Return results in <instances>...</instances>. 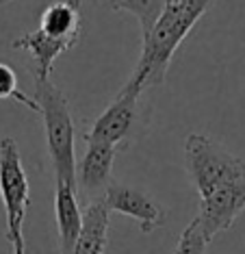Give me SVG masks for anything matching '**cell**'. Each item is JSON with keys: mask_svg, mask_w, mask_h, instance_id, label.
Wrapping results in <instances>:
<instances>
[{"mask_svg": "<svg viewBox=\"0 0 245 254\" xmlns=\"http://www.w3.org/2000/svg\"><path fill=\"white\" fill-rule=\"evenodd\" d=\"M215 2L217 0H167L152 33L141 39V57L128 80L141 91L161 85L178 46Z\"/></svg>", "mask_w": 245, "mask_h": 254, "instance_id": "6da1fadb", "label": "cell"}, {"mask_svg": "<svg viewBox=\"0 0 245 254\" xmlns=\"http://www.w3.org/2000/svg\"><path fill=\"white\" fill-rule=\"evenodd\" d=\"M35 102L39 105V115L44 120L46 146L52 161L55 181L76 185V154H74V120L65 94L52 80L35 83Z\"/></svg>", "mask_w": 245, "mask_h": 254, "instance_id": "7a4b0ae2", "label": "cell"}, {"mask_svg": "<svg viewBox=\"0 0 245 254\" xmlns=\"http://www.w3.org/2000/svg\"><path fill=\"white\" fill-rule=\"evenodd\" d=\"M184 167L200 198L224 185L245 181V161L204 132H191L184 139Z\"/></svg>", "mask_w": 245, "mask_h": 254, "instance_id": "3957f363", "label": "cell"}, {"mask_svg": "<svg viewBox=\"0 0 245 254\" xmlns=\"http://www.w3.org/2000/svg\"><path fill=\"white\" fill-rule=\"evenodd\" d=\"M0 198L7 215V241L13 254H24V219L31 204V187L13 137L0 139Z\"/></svg>", "mask_w": 245, "mask_h": 254, "instance_id": "277c9868", "label": "cell"}, {"mask_svg": "<svg viewBox=\"0 0 245 254\" xmlns=\"http://www.w3.org/2000/svg\"><path fill=\"white\" fill-rule=\"evenodd\" d=\"M143 91L126 80L109 107L98 115L89 132H85V143H107L124 150L130 146L139 132V98Z\"/></svg>", "mask_w": 245, "mask_h": 254, "instance_id": "5b68a950", "label": "cell"}, {"mask_svg": "<svg viewBox=\"0 0 245 254\" xmlns=\"http://www.w3.org/2000/svg\"><path fill=\"white\" fill-rule=\"evenodd\" d=\"M245 211V181H237L230 185L215 189L213 193L200 198V213L197 222L202 226V233L208 241L224 230H228L235 219Z\"/></svg>", "mask_w": 245, "mask_h": 254, "instance_id": "8992f818", "label": "cell"}, {"mask_svg": "<svg viewBox=\"0 0 245 254\" xmlns=\"http://www.w3.org/2000/svg\"><path fill=\"white\" fill-rule=\"evenodd\" d=\"M120 150L107 143H87L85 157L76 165V185L78 200L83 206L107 195L109 187L113 185V161Z\"/></svg>", "mask_w": 245, "mask_h": 254, "instance_id": "52a82bcc", "label": "cell"}, {"mask_svg": "<svg viewBox=\"0 0 245 254\" xmlns=\"http://www.w3.org/2000/svg\"><path fill=\"white\" fill-rule=\"evenodd\" d=\"M104 204H107L109 211L132 217L139 224L141 233L145 235L161 228L167 219V211L161 202H156L150 193L130 187V185L113 183L109 187L107 195H104Z\"/></svg>", "mask_w": 245, "mask_h": 254, "instance_id": "ba28073f", "label": "cell"}, {"mask_svg": "<svg viewBox=\"0 0 245 254\" xmlns=\"http://www.w3.org/2000/svg\"><path fill=\"white\" fill-rule=\"evenodd\" d=\"M13 50H24L31 55V65L28 72L35 78V83H48L50 74H52V65L59 59L63 53L74 48V44L69 42H59V39L50 37L48 33H44L42 28L33 33H24L22 37H17L11 42Z\"/></svg>", "mask_w": 245, "mask_h": 254, "instance_id": "9c48e42d", "label": "cell"}, {"mask_svg": "<svg viewBox=\"0 0 245 254\" xmlns=\"http://www.w3.org/2000/svg\"><path fill=\"white\" fill-rule=\"evenodd\" d=\"M55 217L57 235H59V252L72 254L80 230H83V209H80L76 187L55 181Z\"/></svg>", "mask_w": 245, "mask_h": 254, "instance_id": "30bf717a", "label": "cell"}, {"mask_svg": "<svg viewBox=\"0 0 245 254\" xmlns=\"http://www.w3.org/2000/svg\"><path fill=\"white\" fill-rule=\"evenodd\" d=\"M39 28L59 42L76 46L83 28V4L80 0H55L44 9Z\"/></svg>", "mask_w": 245, "mask_h": 254, "instance_id": "8fae6325", "label": "cell"}, {"mask_svg": "<svg viewBox=\"0 0 245 254\" xmlns=\"http://www.w3.org/2000/svg\"><path fill=\"white\" fill-rule=\"evenodd\" d=\"M109 217L111 211L102 200H96L83 209V230L72 254H104L109 244Z\"/></svg>", "mask_w": 245, "mask_h": 254, "instance_id": "7c38bea8", "label": "cell"}, {"mask_svg": "<svg viewBox=\"0 0 245 254\" xmlns=\"http://www.w3.org/2000/svg\"><path fill=\"white\" fill-rule=\"evenodd\" d=\"M165 4L167 0H124L120 11H128V13L135 15L139 20V26H141V39H145L163 15Z\"/></svg>", "mask_w": 245, "mask_h": 254, "instance_id": "4fadbf2b", "label": "cell"}, {"mask_svg": "<svg viewBox=\"0 0 245 254\" xmlns=\"http://www.w3.org/2000/svg\"><path fill=\"white\" fill-rule=\"evenodd\" d=\"M0 100L20 102V105H24L26 109L39 113V105L35 102V98L26 96L24 91L20 89V85H17V74L7 63H0Z\"/></svg>", "mask_w": 245, "mask_h": 254, "instance_id": "5bb4252c", "label": "cell"}, {"mask_svg": "<svg viewBox=\"0 0 245 254\" xmlns=\"http://www.w3.org/2000/svg\"><path fill=\"white\" fill-rule=\"evenodd\" d=\"M211 241L204 237L202 226L197 219H193L191 224H186V228L180 233L176 252L174 254H206V248Z\"/></svg>", "mask_w": 245, "mask_h": 254, "instance_id": "9a60e30c", "label": "cell"}, {"mask_svg": "<svg viewBox=\"0 0 245 254\" xmlns=\"http://www.w3.org/2000/svg\"><path fill=\"white\" fill-rule=\"evenodd\" d=\"M100 4L102 7H107V9H111V11H120L122 4H124V0H100Z\"/></svg>", "mask_w": 245, "mask_h": 254, "instance_id": "2e32d148", "label": "cell"}, {"mask_svg": "<svg viewBox=\"0 0 245 254\" xmlns=\"http://www.w3.org/2000/svg\"><path fill=\"white\" fill-rule=\"evenodd\" d=\"M9 2H13V0H0V4H9Z\"/></svg>", "mask_w": 245, "mask_h": 254, "instance_id": "e0dca14e", "label": "cell"}]
</instances>
